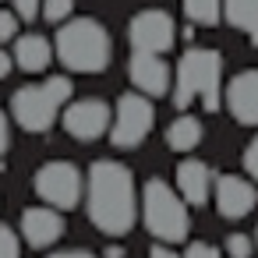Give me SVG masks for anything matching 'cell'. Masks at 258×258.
Instances as JSON below:
<instances>
[{
  "label": "cell",
  "instance_id": "cell-1",
  "mask_svg": "<svg viewBox=\"0 0 258 258\" xmlns=\"http://www.w3.org/2000/svg\"><path fill=\"white\" fill-rule=\"evenodd\" d=\"M85 212L92 226L106 237H124L138 219V195L135 177L117 159H99L85 180Z\"/></svg>",
  "mask_w": 258,
  "mask_h": 258
},
{
  "label": "cell",
  "instance_id": "cell-2",
  "mask_svg": "<svg viewBox=\"0 0 258 258\" xmlns=\"http://www.w3.org/2000/svg\"><path fill=\"white\" fill-rule=\"evenodd\" d=\"M219 92H223V57L216 50H205V46L187 50L177 64L173 103L184 110L198 99L209 113H216L219 110Z\"/></svg>",
  "mask_w": 258,
  "mask_h": 258
},
{
  "label": "cell",
  "instance_id": "cell-3",
  "mask_svg": "<svg viewBox=\"0 0 258 258\" xmlns=\"http://www.w3.org/2000/svg\"><path fill=\"white\" fill-rule=\"evenodd\" d=\"M142 219L145 230L159 240V244H184L191 233V216H187V202L180 191H173L163 177H149L142 187Z\"/></svg>",
  "mask_w": 258,
  "mask_h": 258
},
{
  "label": "cell",
  "instance_id": "cell-4",
  "mask_svg": "<svg viewBox=\"0 0 258 258\" xmlns=\"http://www.w3.org/2000/svg\"><path fill=\"white\" fill-rule=\"evenodd\" d=\"M57 57L68 71L99 75L110 64V36L96 18H75L57 32Z\"/></svg>",
  "mask_w": 258,
  "mask_h": 258
},
{
  "label": "cell",
  "instance_id": "cell-5",
  "mask_svg": "<svg viewBox=\"0 0 258 258\" xmlns=\"http://www.w3.org/2000/svg\"><path fill=\"white\" fill-rule=\"evenodd\" d=\"M68 99H71V82L64 75H53L39 85H25L11 96L15 124L29 135H43L46 127H53V120L68 106Z\"/></svg>",
  "mask_w": 258,
  "mask_h": 258
},
{
  "label": "cell",
  "instance_id": "cell-6",
  "mask_svg": "<svg viewBox=\"0 0 258 258\" xmlns=\"http://www.w3.org/2000/svg\"><path fill=\"white\" fill-rule=\"evenodd\" d=\"M156 124V110L149 103V96H138V92H127L117 99V110H113V127H110V142L117 149H138L149 131Z\"/></svg>",
  "mask_w": 258,
  "mask_h": 258
},
{
  "label": "cell",
  "instance_id": "cell-7",
  "mask_svg": "<svg viewBox=\"0 0 258 258\" xmlns=\"http://www.w3.org/2000/svg\"><path fill=\"white\" fill-rule=\"evenodd\" d=\"M36 195L53 209H75L82 202V173L68 159H50L36 170Z\"/></svg>",
  "mask_w": 258,
  "mask_h": 258
},
{
  "label": "cell",
  "instance_id": "cell-8",
  "mask_svg": "<svg viewBox=\"0 0 258 258\" xmlns=\"http://www.w3.org/2000/svg\"><path fill=\"white\" fill-rule=\"evenodd\" d=\"M135 53H166L177 43V25L166 11H138L127 25Z\"/></svg>",
  "mask_w": 258,
  "mask_h": 258
},
{
  "label": "cell",
  "instance_id": "cell-9",
  "mask_svg": "<svg viewBox=\"0 0 258 258\" xmlns=\"http://www.w3.org/2000/svg\"><path fill=\"white\" fill-rule=\"evenodd\" d=\"M60 124H64V131L75 142H96V138H103L113 127L110 106L103 99H75V103H68Z\"/></svg>",
  "mask_w": 258,
  "mask_h": 258
},
{
  "label": "cell",
  "instance_id": "cell-10",
  "mask_svg": "<svg viewBox=\"0 0 258 258\" xmlns=\"http://www.w3.org/2000/svg\"><path fill=\"white\" fill-rule=\"evenodd\" d=\"M212 202H216V212L223 219H244L251 216V209L258 205V191L247 177L240 173H223L216 177V191H212Z\"/></svg>",
  "mask_w": 258,
  "mask_h": 258
},
{
  "label": "cell",
  "instance_id": "cell-11",
  "mask_svg": "<svg viewBox=\"0 0 258 258\" xmlns=\"http://www.w3.org/2000/svg\"><path fill=\"white\" fill-rule=\"evenodd\" d=\"M64 216H60V209H53V205H36V209H25L22 212V237H25V244L29 247H36V251H46V247H53L60 237H64Z\"/></svg>",
  "mask_w": 258,
  "mask_h": 258
},
{
  "label": "cell",
  "instance_id": "cell-12",
  "mask_svg": "<svg viewBox=\"0 0 258 258\" xmlns=\"http://www.w3.org/2000/svg\"><path fill=\"white\" fill-rule=\"evenodd\" d=\"M226 110L237 124L258 127V71H240L226 85Z\"/></svg>",
  "mask_w": 258,
  "mask_h": 258
},
{
  "label": "cell",
  "instance_id": "cell-13",
  "mask_svg": "<svg viewBox=\"0 0 258 258\" xmlns=\"http://www.w3.org/2000/svg\"><path fill=\"white\" fill-rule=\"evenodd\" d=\"M127 75L142 96H166L170 89V68L159 60V53H135L127 64Z\"/></svg>",
  "mask_w": 258,
  "mask_h": 258
},
{
  "label": "cell",
  "instance_id": "cell-14",
  "mask_svg": "<svg viewBox=\"0 0 258 258\" xmlns=\"http://www.w3.org/2000/svg\"><path fill=\"white\" fill-rule=\"evenodd\" d=\"M212 180L216 177H212L209 163H202V159H184L177 166V191L184 195L187 205H205L212 198V191H216Z\"/></svg>",
  "mask_w": 258,
  "mask_h": 258
},
{
  "label": "cell",
  "instance_id": "cell-15",
  "mask_svg": "<svg viewBox=\"0 0 258 258\" xmlns=\"http://www.w3.org/2000/svg\"><path fill=\"white\" fill-rule=\"evenodd\" d=\"M50 60H53V46H50L43 36L29 32V36H18V39H15V64H18L25 75L46 71Z\"/></svg>",
  "mask_w": 258,
  "mask_h": 258
},
{
  "label": "cell",
  "instance_id": "cell-16",
  "mask_svg": "<svg viewBox=\"0 0 258 258\" xmlns=\"http://www.w3.org/2000/svg\"><path fill=\"white\" fill-rule=\"evenodd\" d=\"M226 22L258 46V0H223Z\"/></svg>",
  "mask_w": 258,
  "mask_h": 258
},
{
  "label": "cell",
  "instance_id": "cell-17",
  "mask_svg": "<svg viewBox=\"0 0 258 258\" xmlns=\"http://www.w3.org/2000/svg\"><path fill=\"white\" fill-rule=\"evenodd\" d=\"M202 135H205V131H202V120L180 113V117L166 127V145H170L173 152H191V149H198Z\"/></svg>",
  "mask_w": 258,
  "mask_h": 258
},
{
  "label": "cell",
  "instance_id": "cell-18",
  "mask_svg": "<svg viewBox=\"0 0 258 258\" xmlns=\"http://www.w3.org/2000/svg\"><path fill=\"white\" fill-rule=\"evenodd\" d=\"M184 15L195 25H216L223 15V4L219 0H184Z\"/></svg>",
  "mask_w": 258,
  "mask_h": 258
},
{
  "label": "cell",
  "instance_id": "cell-19",
  "mask_svg": "<svg viewBox=\"0 0 258 258\" xmlns=\"http://www.w3.org/2000/svg\"><path fill=\"white\" fill-rule=\"evenodd\" d=\"M254 247H258V244H254L251 233H240V230H237V233L226 237V258H251Z\"/></svg>",
  "mask_w": 258,
  "mask_h": 258
},
{
  "label": "cell",
  "instance_id": "cell-20",
  "mask_svg": "<svg viewBox=\"0 0 258 258\" xmlns=\"http://www.w3.org/2000/svg\"><path fill=\"white\" fill-rule=\"evenodd\" d=\"M71 11H75V0H43V18L46 22H68L71 18Z\"/></svg>",
  "mask_w": 258,
  "mask_h": 258
},
{
  "label": "cell",
  "instance_id": "cell-21",
  "mask_svg": "<svg viewBox=\"0 0 258 258\" xmlns=\"http://www.w3.org/2000/svg\"><path fill=\"white\" fill-rule=\"evenodd\" d=\"M18 254H22L18 233H15L8 223H0V258H18Z\"/></svg>",
  "mask_w": 258,
  "mask_h": 258
},
{
  "label": "cell",
  "instance_id": "cell-22",
  "mask_svg": "<svg viewBox=\"0 0 258 258\" xmlns=\"http://www.w3.org/2000/svg\"><path fill=\"white\" fill-rule=\"evenodd\" d=\"M18 15L15 11H0V43H8V39H18Z\"/></svg>",
  "mask_w": 258,
  "mask_h": 258
},
{
  "label": "cell",
  "instance_id": "cell-23",
  "mask_svg": "<svg viewBox=\"0 0 258 258\" xmlns=\"http://www.w3.org/2000/svg\"><path fill=\"white\" fill-rule=\"evenodd\" d=\"M15 15H18L22 22L39 18V15H43V0H15Z\"/></svg>",
  "mask_w": 258,
  "mask_h": 258
},
{
  "label": "cell",
  "instance_id": "cell-24",
  "mask_svg": "<svg viewBox=\"0 0 258 258\" xmlns=\"http://www.w3.org/2000/svg\"><path fill=\"white\" fill-rule=\"evenodd\" d=\"M184 258H223V251L212 247V244H205V240H195V244H187Z\"/></svg>",
  "mask_w": 258,
  "mask_h": 258
},
{
  "label": "cell",
  "instance_id": "cell-25",
  "mask_svg": "<svg viewBox=\"0 0 258 258\" xmlns=\"http://www.w3.org/2000/svg\"><path fill=\"white\" fill-rule=\"evenodd\" d=\"M244 170L251 173V180H258V135L247 142V149H244Z\"/></svg>",
  "mask_w": 258,
  "mask_h": 258
},
{
  "label": "cell",
  "instance_id": "cell-26",
  "mask_svg": "<svg viewBox=\"0 0 258 258\" xmlns=\"http://www.w3.org/2000/svg\"><path fill=\"white\" fill-rule=\"evenodd\" d=\"M8 145H11V131H8V117H4V110H0V156L8 152Z\"/></svg>",
  "mask_w": 258,
  "mask_h": 258
},
{
  "label": "cell",
  "instance_id": "cell-27",
  "mask_svg": "<svg viewBox=\"0 0 258 258\" xmlns=\"http://www.w3.org/2000/svg\"><path fill=\"white\" fill-rule=\"evenodd\" d=\"M11 71H15V53H4V50H0V82H4Z\"/></svg>",
  "mask_w": 258,
  "mask_h": 258
},
{
  "label": "cell",
  "instance_id": "cell-28",
  "mask_svg": "<svg viewBox=\"0 0 258 258\" xmlns=\"http://www.w3.org/2000/svg\"><path fill=\"white\" fill-rule=\"evenodd\" d=\"M149 258H180V254H177V251H170V244H156Z\"/></svg>",
  "mask_w": 258,
  "mask_h": 258
},
{
  "label": "cell",
  "instance_id": "cell-29",
  "mask_svg": "<svg viewBox=\"0 0 258 258\" xmlns=\"http://www.w3.org/2000/svg\"><path fill=\"white\" fill-rule=\"evenodd\" d=\"M50 258H96V254H89V251H57V254H50Z\"/></svg>",
  "mask_w": 258,
  "mask_h": 258
},
{
  "label": "cell",
  "instance_id": "cell-30",
  "mask_svg": "<svg viewBox=\"0 0 258 258\" xmlns=\"http://www.w3.org/2000/svg\"><path fill=\"white\" fill-rule=\"evenodd\" d=\"M103 258H124V247H120V244H110V247L103 251Z\"/></svg>",
  "mask_w": 258,
  "mask_h": 258
},
{
  "label": "cell",
  "instance_id": "cell-31",
  "mask_svg": "<svg viewBox=\"0 0 258 258\" xmlns=\"http://www.w3.org/2000/svg\"><path fill=\"white\" fill-rule=\"evenodd\" d=\"M254 244H258V230H254Z\"/></svg>",
  "mask_w": 258,
  "mask_h": 258
}]
</instances>
